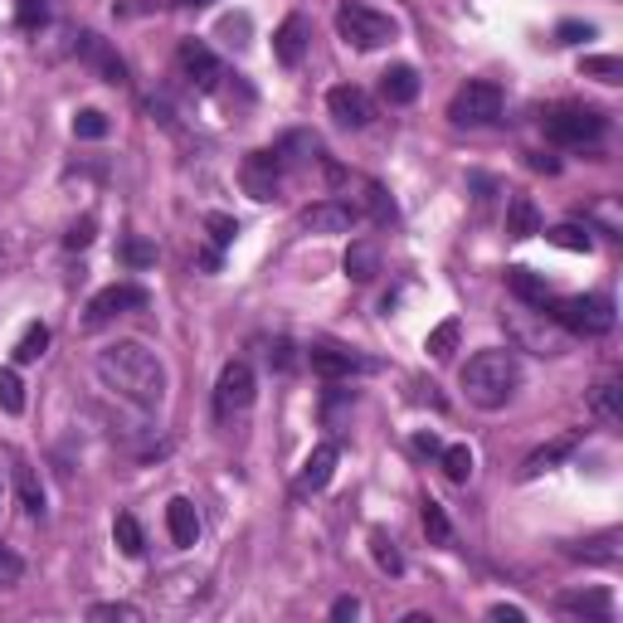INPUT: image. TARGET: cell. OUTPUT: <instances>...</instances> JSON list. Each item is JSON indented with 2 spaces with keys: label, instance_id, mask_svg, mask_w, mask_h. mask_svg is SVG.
<instances>
[{
  "label": "cell",
  "instance_id": "20",
  "mask_svg": "<svg viewBox=\"0 0 623 623\" xmlns=\"http://www.w3.org/2000/svg\"><path fill=\"white\" fill-rule=\"evenodd\" d=\"M575 448H580V434H560V438H555V444H546V448H536V453H531V458H526V468H521V478H541V472H550L555 468V463H565V458H570V453Z\"/></svg>",
  "mask_w": 623,
  "mask_h": 623
},
{
  "label": "cell",
  "instance_id": "3",
  "mask_svg": "<svg viewBox=\"0 0 623 623\" xmlns=\"http://www.w3.org/2000/svg\"><path fill=\"white\" fill-rule=\"evenodd\" d=\"M546 312H550L570 336H585V342H594V336H609V332L619 326V312H614V302H609L604 292H575V298H550V302H546Z\"/></svg>",
  "mask_w": 623,
  "mask_h": 623
},
{
  "label": "cell",
  "instance_id": "48",
  "mask_svg": "<svg viewBox=\"0 0 623 623\" xmlns=\"http://www.w3.org/2000/svg\"><path fill=\"white\" fill-rule=\"evenodd\" d=\"M492 619H502V623H521V619H526V609H516V604H492Z\"/></svg>",
  "mask_w": 623,
  "mask_h": 623
},
{
  "label": "cell",
  "instance_id": "12",
  "mask_svg": "<svg viewBox=\"0 0 623 623\" xmlns=\"http://www.w3.org/2000/svg\"><path fill=\"white\" fill-rule=\"evenodd\" d=\"M298 224L308 234H351L360 224V210L351 200H316V205L298 214Z\"/></svg>",
  "mask_w": 623,
  "mask_h": 623
},
{
  "label": "cell",
  "instance_id": "16",
  "mask_svg": "<svg viewBox=\"0 0 623 623\" xmlns=\"http://www.w3.org/2000/svg\"><path fill=\"white\" fill-rule=\"evenodd\" d=\"M308 40H312V25L302 15H288L278 25V35H274V59L282 64V69H298L302 59H308Z\"/></svg>",
  "mask_w": 623,
  "mask_h": 623
},
{
  "label": "cell",
  "instance_id": "14",
  "mask_svg": "<svg viewBox=\"0 0 623 623\" xmlns=\"http://www.w3.org/2000/svg\"><path fill=\"white\" fill-rule=\"evenodd\" d=\"M240 180L254 200H274L278 186H282V162L278 152H248L244 166H240Z\"/></svg>",
  "mask_w": 623,
  "mask_h": 623
},
{
  "label": "cell",
  "instance_id": "35",
  "mask_svg": "<svg viewBox=\"0 0 623 623\" xmlns=\"http://www.w3.org/2000/svg\"><path fill=\"white\" fill-rule=\"evenodd\" d=\"M589 414L604 419V424H619V385L614 380L594 385V394H589Z\"/></svg>",
  "mask_w": 623,
  "mask_h": 623
},
{
  "label": "cell",
  "instance_id": "40",
  "mask_svg": "<svg viewBox=\"0 0 623 623\" xmlns=\"http://www.w3.org/2000/svg\"><path fill=\"white\" fill-rule=\"evenodd\" d=\"M122 264L127 268H152L156 264V244L152 240H127L122 244Z\"/></svg>",
  "mask_w": 623,
  "mask_h": 623
},
{
  "label": "cell",
  "instance_id": "38",
  "mask_svg": "<svg viewBox=\"0 0 623 623\" xmlns=\"http://www.w3.org/2000/svg\"><path fill=\"white\" fill-rule=\"evenodd\" d=\"M370 550H376V565H380L385 575H404V555H400V546H394L390 536H385V531L370 536Z\"/></svg>",
  "mask_w": 623,
  "mask_h": 623
},
{
  "label": "cell",
  "instance_id": "29",
  "mask_svg": "<svg viewBox=\"0 0 623 623\" xmlns=\"http://www.w3.org/2000/svg\"><path fill=\"white\" fill-rule=\"evenodd\" d=\"M458 336H463V322H458V316H448V322H438L434 332H429L424 351H429V356H434V360H448L453 351H458Z\"/></svg>",
  "mask_w": 623,
  "mask_h": 623
},
{
  "label": "cell",
  "instance_id": "46",
  "mask_svg": "<svg viewBox=\"0 0 623 623\" xmlns=\"http://www.w3.org/2000/svg\"><path fill=\"white\" fill-rule=\"evenodd\" d=\"M332 619H360V599L356 594H342L332 604Z\"/></svg>",
  "mask_w": 623,
  "mask_h": 623
},
{
  "label": "cell",
  "instance_id": "22",
  "mask_svg": "<svg viewBox=\"0 0 623 623\" xmlns=\"http://www.w3.org/2000/svg\"><path fill=\"white\" fill-rule=\"evenodd\" d=\"M342 268H346V278H356V282H370V278L380 274V244H376V240H356V244L346 248Z\"/></svg>",
  "mask_w": 623,
  "mask_h": 623
},
{
  "label": "cell",
  "instance_id": "6",
  "mask_svg": "<svg viewBox=\"0 0 623 623\" xmlns=\"http://www.w3.org/2000/svg\"><path fill=\"white\" fill-rule=\"evenodd\" d=\"M448 118L458 122V127H487V122L502 118V88H497L492 78H468V84L453 93Z\"/></svg>",
  "mask_w": 623,
  "mask_h": 623
},
{
  "label": "cell",
  "instance_id": "1",
  "mask_svg": "<svg viewBox=\"0 0 623 623\" xmlns=\"http://www.w3.org/2000/svg\"><path fill=\"white\" fill-rule=\"evenodd\" d=\"M103 390H112L118 400H127L132 410H162L171 376H166V360L156 351H146L142 342H112L98 351L93 360Z\"/></svg>",
  "mask_w": 623,
  "mask_h": 623
},
{
  "label": "cell",
  "instance_id": "43",
  "mask_svg": "<svg viewBox=\"0 0 623 623\" xmlns=\"http://www.w3.org/2000/svg\"><path fill=\"white\" fill-rule=\"evenodd\" d=\"M580 40H594V25H589V20H560V25H555V44H580Z\"/></svg>",
  "mask_w": 623,
  "mask_h": 623
},
{
  "label": "cell",
  "instance_id": "18",
  "mask_svg": "<svg viewBox=\"0 0 623 623\" xmlns=\"http://www.w3.org/2000/svg\"><path fill=\"white\" fill-rule=\"evenodd\" d=\"M380 98L390 108H410L419 98V69L414 64H390V69L380 74Z\"/></svg>",
  "mask_w": 623,
  "mask_h": 623
},
{
  "label": "cell",
  "instance_id": "31",
  "mask_svg": "<svg viewBox=\"0 0 623 623\" xmlns=\"http://www.w3.org/2000/svg\"><path fill=\"white\" fill-rule=\"evenodd\" d=\"M438 468H444L448 472V482H468L472 478V448L468 444H453V448H444V453H438Z\"/></svg>",
  "mask_w": 623,
  "mask_h": 623
},
{
  "label": "cell",
  "instance_id": "9",
  "mask_svg": "<svg viewBox=\"0 0 623 623\" xmlns=\"http://www.w3.org/2000/svg\"><path fill=\"white\" fill-rule=\"evenodd\" d=\"M176 64H180V74H186V84L200 88V93H214V88H220V78H224V64L214 59V49H210L205 40H180Z\"/></svg>",
  "mask_w": 623,
  "mask_h": 623
},
{
  "label": "cell",
  "instance_id": "7",
  "mask_svg": "<svg viewBox=\"0 0 623 623\" xmlns=\"http://www.w3.org/2000/svg\"><path fill=\"white\" fill-rule=\"evenodd\" d=\"M146 288L142 282H112V288H103L93 302H88V312H84V326L88 332H98V326H108L112 316H127V312H142L146 308Z\"/></svg>",
  "mask_w": 623,
  "mask_h": 623
},
{
  "label": "cell",
  "instance_id": "41",
  "mask_svg": "<svg viewBox=\"0 0 623 623\" xmlns=\"http://www.w3.org/2000/svg\"><path fill=\"white\" fill-rule=\"evenodd\" d=\"M366 210L376 214V224H390L394 220V200L385 196V186H376V180L366 186Z\"/></svg>",
  "mask_w": 623,
  "mask_h": 623
},
{
  "label": "cell",
  "instance_id": "26",
  "mask_svg": "<svg viewBox=\"0 0 623 623\" xmlns=\"http://www.w3.org/2000/svg\"><path fill=\"white\" fill-rule=\"evenodd\" d=\"M112 541H118V550L127 555V560H142L146 555V536H142V526H137V516L132 512H122L118 521H112Z\"/></svg>",
  "mask_w": 623,
  "mask_h": 623
},
{
  "label": "cell",
  "instance_id": "2",
  "mask_svg": "<svg viewBox=\"0 0 623 623\" xmlns=\"http://www.w3.org/2000/svg\"><path fill=\"white\" fill-rule=\"evenodd\" d=\"M458 385H463V394H468V404H478V410H502L521 390V356L512 346H487L478 356H468Z\"/></svg>",
  "mask_w": 623,
  "mask_h": 623
},
{
  "label": "cell",
  "instance_id": "21",
  "mask_svg": "<svg viewBox=\"0 0 623 623\" xmlns=\"http://www.w3.org/2000/svg\"><path fill=\"white\" fill-rule=\"evenodd\" d=\"M507 288H512L516 298L526 302V308H541V312H546V302L555 298L550 282L541 278V274H531V268H507Z\"/></svg>",
  "mask_w": 623,
  "mask_h": 623
},
{
  "label": "cell",
  "instance_id": "47",
  "mask_svg": "<svg viewBox=\"0 0 623 623\" xmlns=\"http://www.w3.org/2000/svg\"><path fill=\"white\" fill-rule=\"evenodd\" d=\"M414 453H424V458H438L444 444H438V434H414Z\"/></svg>",
  "mask_w": 623,
  "mask_h": 623
},
{
  "label": "cell",
  "instance_id": "34",
  "mask_svg": "<svg viewBox=\"0 0 623 623\" xmlns=\"http://www.w3.org/2000/svg\"><path fill=\"white\" fill-rule=\"evenodd\" d=\"M108 132H112V122H108V112H98V108H84L74 118V137L78 142H103Z\"/></svg>",
  "mask_w": 623,
  "mask_h": 623
},
{
  "label": "cell",
  "instance_id": "11",
  "mask_svg": "<svg viewBox=\"0 0 623 623\" xmlns=\"http://www.w3.org/2000/svg\"><path fill=\"white\" fill-rule=\"evenodd\" d=\"M308 366H312V376H322V380H351V376H370V370H380L370 356H356V351H342V346H312Z\"/></svg>",
  "mask_w": 623,
  "mask_h": 623
},
{
  "label": "cell",
  "instance_id": "4",
  "mask_svg": "<svg viewBox=\"0 0 623 623\" xmlns=\"http://www.w3.org/2000/svg\"><path fill=\"white\" fill-rule=\"evenodd\" d=\"M336 35H342L351 49H380V44H390L400 35V25H394V15H385L376 5H360V0H346L342 10H336Z\"/></svg>",
  "mask_w": 623,
  "mask_h": 623
},
{
  "label": "cell",
  "instance_id": "37",
  "mask_svg": "<svg viewBox=\"0 0 623 623\" xmlns=\"http://www.w3.org/2000/svg\"><path fill=\"white\" fill-rule=\"evenodd\" d=\"M546 240L555 248H570V254H589V248H594L589 230H580V224H555V230H546Z\"/></svg>",
  "mask_w": 623,
  "mask_h": 623
},
{
  "label": "cell",
  "instance_id": "5",
  "mask_svg": "<svg viewBox=\"0 0 623 623\" xmlns=\"http://www.w3.org/2000/svg\"><path fill=\"white\" fill-rule=\"evenodd\" d=\"M541 127L555 146H585V142H599L609 132V118L594 108H580V103H560V108H546L541 112Z\"/></svg>",
  "mask_w": 623,
  "mask_h": 623
},
{
  "label": "cell",
  "instance_id": "19",
  "mask_svg": "<svg viewBox=\"0 0 623 623\" xmlns=\"http://www.w3.org/2000/svg\"><path fill=\"white\" fill-rule=\"evenodd\" d=\"M560 609L565 614H580V619H599V623L614 619V599H609V589H570V594H560Z\"/></svg>",
  "mask_w": 623,
  "mask_h": 623
},
{
  "label": "cell",
  "instance_id": "44",
  "mask_svg": "<svg viewBox=\"0 0 623 623\" xmlns=\"http://www.w3.org/2000/svg\"><path fill=\"white\" fill-rule=\"evenodd\" d=\"M64 244L69 248H88L93 244V214H84L78 224H69V234H64Z\"/></svg>",
  "mask_w": 623,
  "mask_h": 623
},
{
  "label": "cell",
  "instance_id": "23",
  "mask_svg": "<svg viewBox=\"0 0 623 623\" xmlns=\"http://www.w3.org/2000/svg\"><path fill=\"white\" fill-rule=\"evenodd\" d=\"M507 234L512 240H531V234H541V210L531 196H512L507 200Z\"/></svg>",
  "mask_w": 623,
  "mask_h": 623
},
{
  "label": "cell",
  "instance_id": "50",
  "mask_svg": "<svg viewBox=\"0 0 623 623\" xmlns=\"http://www.w3.org/2000/svg\"><path fill=\"white\" fill-rule=\"evenodd\" d=\"M176 5H186V10H205V5H214V0H176Z\"/></svg>",
  "mask_w": 623,
  "mask_h": 623
},
{
  "label": "cell",
  "instance_id": "33",
  "mask_svg": "<svg viewBox=\"0 0 623 623\" xmlns=\"http://www.w3.org/2000/svg\"><path fill=\"white\" fill-rule=\"evenodd\" d=\"M88 619L93 623H142L146 614L127 599H112V604H88Z\"/></svg>",
  "mask_w": 623,
  "mask_h": 623
},
{
  "label": "cell",
  "instance_id": "13",
  "mask_svg": "<svg viewBox=\"0 0 623 623\" xmlns=\"http://www.w3.org/2000/svg\"><path fill=\"white\" fill-rule=\"evenodd\" d=\"M326 112H332L342 127L351 132H360V127H370V118H376V103L366 98V88H356V84H336L332 93H326Z\"/></svg>",
  "mask_w": 623,
  "mask_h": 623
},
{
  "label": "cell",
  "instance_id": "32",
  "mask_svg": "<svg viewBox=\"0 0 623 623\" xmlns=\"http://www.w3.org/2000/svg\"><path fill=\"white\" fill-rule=\"evenodd\" d=\"M580 74L614 88V84H623V59H614V54H589V59H580Z\"/></svg>",
  "mask_w": 623,
  "mask_h": 623
},
{
  "label": "cell",
  "instance_id": "15",
  "mask_svg": "<svg viewBox=\"0 0 623 623\" xmlns=\"http://www.w3.org/2000/svg\"><path fill=\"white\" fill-rule=\"evenodd\" d=\"M336 463H342V448H336V444H316V448L308 453V463H302V472H298V482H292V492H298V497L322 492V487L332 482Z\"/></svg>",
  "mask_w": 623,
  "mask_h": 623
},
{
  "label": "cell",
  "instance_id": "10",
  "mask_svg": "<svg viewBox=\"0 0 623 623\" xmlns=\"http://www.w3.org/2000/svg\"><path fill=\"white\" fill-rule=\"evenodd\" d=\"M78 59H84V69L93 74V78H103V84H112V88H127L132 78H127V64H122V54L112 49V44L103 40V35H78Z\"/></svg>",
  "mask_w": 623,
  "mask_h": 623
},
{
  "label": "cell",
  "instance_id": "28",
  "mask_svg": "<svg viewBox=\"0 0 623 623\" xmlns=\"http://www.w3.org/2000/svg\"><path fill=\"white\" fill-rule=\"evenodd\" d=\"M44 351H49V326L30 322L25 332H20V342H15V366H30V360H40Z\"/></svg>",
  "mask_w": 623,
  "mask_h": 623
},
{
  "label": "cell",
  "instance_id": "27",
  "mask_svg": "<svg viewBox=\"0 0 623 623\" xmlns=\"http://www.w3.org/2000/svg\"><path fill=\"white\" fill-rule=\"evenodd\" d=\"M419 521H424V536L434 541V546H453V526H448V512L434 502V497H424L419 502Z\"/></svg>",
  "mask_w": 623,
  "mask_h": 623
},
{
  "label": "cell",
  "instance_id": "17",
  "mask_svg": "<svg viewBox=\"0 0 623 623\" xmlns=\"http://www.w3.org/2000/svg\"><path fill=\"white\" fill-rule=\"evenodd\" d=\"M166 531H171V541L180 550H190L200 541V512L190 497H171V502H166Z\"/></svg>",
  "mask_w": 623,
  "mask_h": 623
},
{
  "label": "cell",
  "instance_id": "36",
  "mask_svg": "<svg viewBox=\"0 0 623 623\" xmlns=\"http://www.w3.org/2000/svg\"><path fill=\"white\" fill-rule=\"evenodd\" d=\"M15 25L25 35H40L49 25V0H15Z\"/></svg>",
  "mask_w": 623,
  "mask_h": 623
},
{
  "label": "cell",
  "instance_id": "42",
  "mask_svg": "<svg viewBox=\"0 0 623 623\" xmlns=\"http://www.w3.org/2000/svg\"><path fill=\"white\" fill-rule=\"evenodd\" d=\"M20 580H25V560L10 546H0V589H15Z\"/></svg>",
  "mask_w": 623,
  "mask_h": 623
},
{
  "label": "cell",
  "instance_id": "24",
  "mask_svg": "<svg viewBox=\"0 0 623 623\" xmlns=\"http://www.w3.org/2000/svg\"><path fill=\"white\" fill-rule=\"evenodd\" d=\"M10 468H15V492H20V507H25V512L40 521V516H44V487H40V478H35V468H30V463L20 458V453L10 458Z\"/></svg>",
  "mask_w": 623,
  "mask_h": 623
},
{
  "label": "cell",
  "instance_id": "45",
  "mask_svg": "<svg viewBox=\"0 0 623 623\" xmlns=\"http://www.w3.org/2000/svg\"><path fill=\"white\" fill-rule=\"evenodd\" d=\"M264 356H268V366H274V370H292V342H282V336H278V342H268Z\"/></svg>",
  "mask_w": 623,
  "mask_h": 623
},
{
  "label": "cell",
  "instance_id": "51",
  "mask_svg": "<svg viewBox=\"0 0 623 623\" xmlns=\"http://www.w3.org/2000/svg\"><path fill=\"white\" fill-rule=\"evenodd\" d=\"M0 502H5V492H0Z\"/></svg>",
  "mask_w": 623,
  "mask_h": 623
},
{
  "label": "cell",
  "instance_id": "39",
  "mask_svg": "<svg viewBox=\"0 0 623 623\" xmlns=\"http://www.w3.org/2000/svg\"><path fill=\"white\" fill-rule=\"evenodd\" d=\"M205 230H210V248L224 254V248L234 244V234H240V220H234V214H205Z\"/></svg>",
  "mask_w": 623,
  "mask_h": 623
},
{
  "label": "cell",
  "instance_id": "30",
  "mask_svg": "<svg viewBox=\"0 0 623 623\" xmlns=\"http://www.w3.org/2000/svg\"><path fill=\"white\" fill-rule=\"evenodd\" d=\"M0 410L25 414V380H20L15 366H0Z\"/></svg>",
  "mask_w": 623,
  "mask_h": 623
},
{
  "label": "cell",
  "instance_id": "49",
  "mask_svg": "<svg viewBox=\"0 0 623 623\" xmlns=\"http://www.w3.org/2000/svg\"><path fill=\"white\" fill-rule=\"evenodd\" d=\"M526 162H531V171H546V176H555V171H560V162H555V156H526Z\"/></svg>",
  "mask_w": 623,
  "mask_h": 623
},
{
  "label": "cell",
  "instance_id": "8",
  "mask_svg": "<svg viewBox=\"0 0 623 623\" xmlns=\"http://www.w3.org/2000/svg\"><path fill=\"white\" fill-rule=\"evenodd\" d=\"M258 394V380L254 370H248V360H230V366L220 370V380H214V414L230 419V414H244L248 404H254Z\"/></svg>",
  "mask_w": 623,
  "mask_h": 623
},
{
  "label": "cell",
  "instance_id": "25",
  "mask_svg": "<svg viewBox=\"0 0 623 623\" xmlns=\"http://www.w3.org/2000/svg\"><path fill=\"white\" fill-rule=\"evenodd\" d=\"M278 162H282V171H288V166H302V162H312L316 152H322V142L312 137V132H288V137H282L278 146Z\"/></svg>",
  "mask_w": 623,
  "mask_h": 623
}]
</instances>
